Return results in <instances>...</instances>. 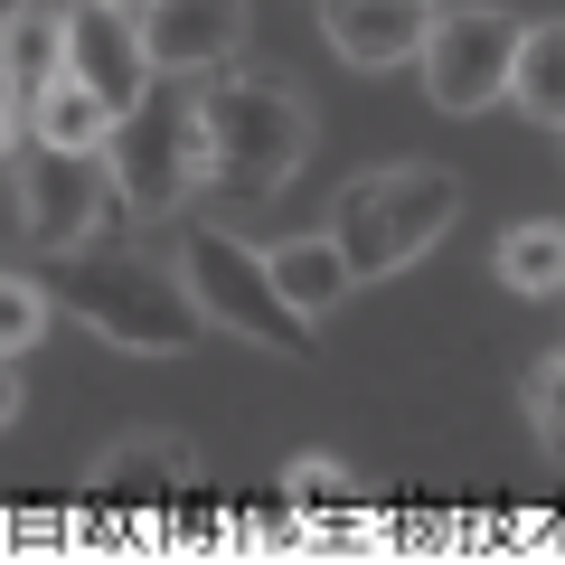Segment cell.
I'll list each match as a JSON object with an SVG mask.
<instances>
[{"label":"cell","mask_w":565,"mask_h":565,"mask_svg":"<svg viewBox=\"0 0 565 565\" xmlns=\"http://www.w3.org/2000/svg\"><path fill=\"white\" fill-rule=\"evenodd\" d=\"M47 292H57V311L76 330H95L122 359H180L207 330L180 264H161L151 245H122V236H85L66 255H47Z\"/></svg>","instance_id":"1"},{"label":"cell","mask_w":565,"mask_h":565,"mask_svg":"<svg viewBox=\"0 0 565 565\" xmlns=\"http://www.w3.org/2000/svg\"><path fill=\"white\" fill-rule=\"evenodd\" d=\"M462 226V180L434 161H396V170H359V180L340 189V207H330V236L349 245V264H359V282L377 274H405V264H424L434 245Z\"/></svg>","instance_id":"2"},{"label":"cell","mask_w":565,"mask_h":565,"mask_svg":"<svg viewBox=\"0 0 565 565\" xmlns=\"http://www.w3.org/2000/svg\"><path fill=\"white\" fill-rule=\"evenodd\" d=\"M207 151H217V189L236 207H264L292 170L311 161V104L264 66H226L207 85Z\"/></svg>","instance_id":"3"},{"label":"cell","mask_w":565,"mask_h":565,"mask_svg":"<svg viewBox=\"0 0 565 565\" xmlns=\"http://www.w3.org/2000/svg\"><path fill=\"white\" fill-rule=\"evenodd\" d=\"M114 180H122V217H132V226L189 217V199L217 189L207 95H151V104H132L122 132H114Z\"/></svg>","instance_id":"4"},{"label":"cell","mask_w":565,"mask_h":565,"mask_svg":"<svg viewBox=\"0 0 565 565\" xmlns=\"http://www.w3.org/2000/svg\"><path fill=\"white\" fill-rule=\"evenodd\" d=\"M180 274H189V292H199L207 330L255 340V349H274V359H302V349H311V321L282 302L264 245L226 236V226H189V236H180Z\"/></svg>","instance_id":"5"},{"label":"cell","mask_w":565,"mask_h":565,"mask_svg":"<svg viewBox=\"0 0 565 565\" xmlns=\"http://www.w3.org/2000/svg\"><path fill=\"white\" fill-rule=\"evenodd\" d=\"M10 180H20V236H29V255H66V245L104 236V217L122 207L114 151L20 141V151H10Z\"/></svg>","instance_id":"6"},{"label":"cell","mask_w":565,"mask_h":565,"mask_svg":"<svg viewBox=\"0 0 565 565\" xmlns=\"http://www.w3.org/2000/svg\"><path fill=\"white\" fill-rule=\"evenodd\" d=\"M519 39H527V29L509 20V10H490V0L444 10V20H434V39H424V57H415L424 104H434V114H490V104H509Z\"/></svg>","instance_id":"7"},{"label":"cell","mask_w":565,"mask_h":565,"mask_svg":"<svg viewBox=\"0 0 565 565\" xmlns=\"http://www.w3.org/2000/svg\"><path fill=\"white\" fill-rule=\"evenodd\" d=\"M255 0H141V47L161 76H226L245 57Z\"/></svg>","instance_id":"8"},{"label":"cell","mask_w":565,"mask_h":565,"mask_svg":"<svg viewBox=\"0 0 565 565\" xmlns=\"http://www.w3.org/2000/svg\"><path fill=\"white\" fill-rule=\"evenodd\" d=\"M66 47H76V76L95 85L114 114L151 104V47H141V10H114V0H66Z\"/></svg>","instance_id":"9"},{"label":"cell","mask_w":565,"mask_h":565,"mask_svg":"<svg viewBox=\"0 0 565 565\" xmlns=\"http://www.w3.org/2000/svg\"><path fill=\"white\" fill-rule=\"evenodd\" d=\"M444 20V0H321V39L340 47L349 66H415L424 39Z\"/></svg>","instance_id":"10"},{"label":"cell","mask_w":565,"mask_h":565,"mask_svg":"<svg viewBox=\"0 0 565 565\" xmlns=\"http://www.w3.org/2000/svg\"><path fill=\"white\" fill-rule=\"evenodd\" d=\"M0 66H10V151H20V141H29V114H39V104L57 95L66 76H76L66 10H47V0H20V10H10V47H0Z\"/></svg>","instance_id":"11"},{"label":"cell","mask_w":565,"mask_h":565,"mask_svg":"<svg viewBox=\"0 0 565 565\" xmlns=\"http://www.w3.org/2000/svg\"><path fill=\"white\" fill-rule=\"evenodd\" d=\"M189 481H199V444H189V434H122V444H104L95 471H85V490H95L104 509L180 500Z\"/></svg>","instance_id":"12"},{"label":"cell","mask_w":565,"mask_h":565,"mask_svg":"<svg viewBox=\"0 0 565 565\" xmlns=\"http://www.w3.org/2000/svg\"><path fill=\"white\" fill-rule=\"evenodd\" d=\"M274 255V282H282V302L302 311V321H321V311H340L349 292H359V264H349V245L330 236H282V245H264Z\"/></svg>","instance_id":"13"},{"label":"cell","mask_w":565,"mask_h":565,"mask_svg":"<svg viewBox=\"0 0 565 565\" xmlns=\"http://www.w3.org/2000/svg\"><path fill=\"white\" fill-rule=\"evenodd\" d=\"M490 274H500V292H519V302H556L565 292V226L556 217H519L500 236V255H490Z\"/></svg>","instance_id":"14"},{"label":"cell","mask_w":565,"mask_h":565,"mask_svg":"<svg viewBox=\"0 0 565 565\" xmlns=\"http://www.w3.org/2000/svg\"><path fill=\"white\" fill-rule=\"evenodd\" d=\"M509 104H519L537 132H565V20H537L519 39V76H509Z\"/></svg>","instance_id":"15"},{"label":"cell","mask_w":565,"mask_h":565,"mask_svg":"<svg viewBox=\"0 0 565 565\" xmlns=\"http://www.w3.org/2000/svg\"><path fill=\"white\" fill-rule=\"evenodd\" d=\"M114 132H122V114H114L85 76H66L57 95L29 114V141H66V151H114Z\"/></svg>","instance_id":"16"},{"label":"cell","mask_w":565,"mask_h":565,"mask_svg":"<svg viewBox=\"0 0 565 565\" xmlns=\"http://www.w3.org/2000/svg\"><path fill=\"white\" fill-rule=\"evenodd\" d=\"M47 311H57L47 274H10V282H0V359H29L39 330H47Z\"/></svg>","instance_id":"17"},{"label":"cell","mask_w":565,"mask_h":565,"mask_svg":"<svg viewBox=\"0 0 565 565\" xmlns=\"http://www.w3.org/2000/svg\"><path fill=\"white\" fill-rule=\"evenodd\" d=\"M527 424H537L546 444L565 452V349H556V359L537 367V377H527Z\"/></svg>","instance_id":"18"},{"label":"cell","mask_w":565,"mask_h":565,"mask_svg":"<svg viewBox=\"0 0 565 565\" xmlns=\"http://www.w3.org/2000/svg\"><path fill=\"white\" fill-rule=\"evenodd\" d=\"M282 490H292V500H340L349 471L330 462V452H292V462H282Z\"/></svg>","instance_id":"19"},{"label":"cell","mask_w":565,"mask_h":565,"mask_svg":"<svg viewBox=\"0 0 565 565\" xmlns=\"http://www.w3.org/2000/svg\"><path fill=\"white\" fill-rule=\"evenodd\" d=\"M29 415V359H10V377H0V424Z\"/></svg>","instance_id":"20"},{"label":"cell","mask_w":565,"mask_h":565,"mask_svg":"<svg viewBox=\"0 0 565 565\" xmlns=\"http://www.w3.org/2000/svg\"><path fill=\"white\" fill-rule=\"evenodd\" d=\"M114 10H141V0H114Z\"/></svg>","instance_id":"21"}]
</instances>
